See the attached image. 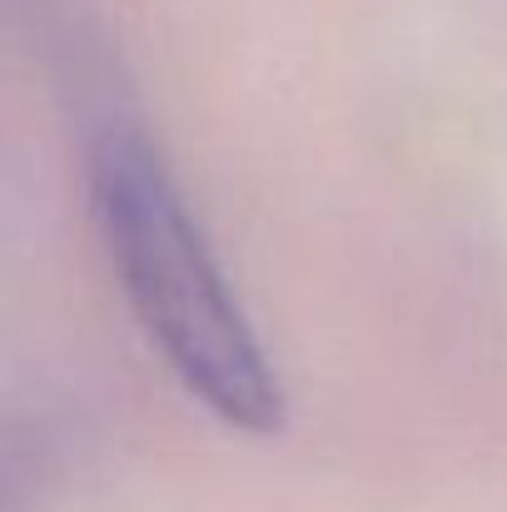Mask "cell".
Instances as JSON below:
<instances>
[{
    "label": "cell",
    "instance_id": "cell-1",
    "mask_svg": "<svg viewBox=\"0 0 507 512\" xmlns=\"http://www.w3.org/2000/svg\"><path fill=\"white\" fill-rule=\"evenodd\" d=\"M85 174L105 259L155 358L224 428L279 433L284 378L155 140L130 120H105Z\"/></svg>",
    "mask_w": 507,
    "mask_h": 512
}]
</instances>
